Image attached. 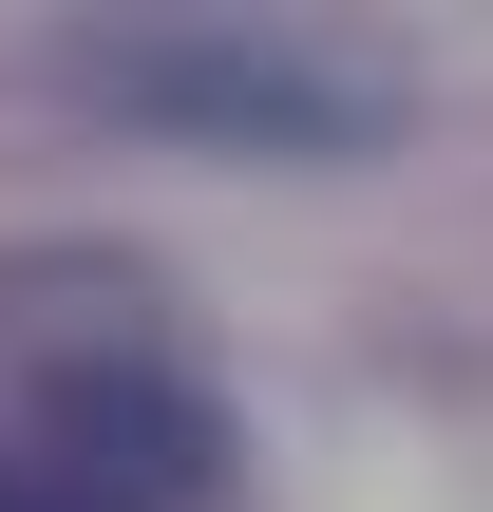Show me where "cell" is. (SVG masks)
Wrapping results in <instances>:
<instances>
[{"label": "cell", "instance_id": "3", "mask_svg": "<svg viewBox=\"0 0 493 512\" xmlns=\"http://www.w3.org/2000/svg\"><path fill=\"white\" fill-rule=\"evenodd\" d=\"M0 512H19V494H0Z\"/></svg>", "mask_w": 493, "mask_h": 512}, {"label": "cell", "instance_id": "2", "mask_svg": "<svg viewBox=\"0 0 493 512\" xmlns=\"http://www.w3.org/2000/svg\"><path fill=\"white\" fill-rule=\"evenodd\" d=\"M38 437H57V475H76L95 512H190L209 475H228L209 380L152 361V342H57V361H38Z\"/></svg>", "mask_w": 493, "mask_h": 512}, {"label": "cell", "instance_id": "1", "mask_svg": "<svg viewBox=\"0 0 493 512\" xmlns=\"http://www.w3.org/2000/svg\"><path fill=\"white\" fill-rule=\"evenodd\" d=\"M57 95H95L152 152H247V171H361V152H399V57H361L323 19H247V0L76 19Z\"/></svg>", "mask_w": 493, "mask_h": 512}]
</instances>
